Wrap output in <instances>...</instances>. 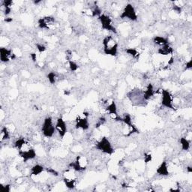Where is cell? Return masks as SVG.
Segmentation results:
<instances>
[{
	"mask_svg": "<svg viewBox=\"0 0 192 192\" xmlns=\"http://www.w3.org/2000/svg\"><path fill=\"white\" fill-rule=\"evenodd\" d=\"M42 133L46 137H52L56 131V128L53 125L51 117H47L44 120L42 125Z\"/></svg>",
	"mask_w": 192,
	"mask_h": 192,
	"instance_id": "cell-4",
	"label": "cell"
},
{
	"mask_svg": "<svg viewBox=\"0 0 192 192\" xmlns=\"http://www.w3.org/2000/svg\"><path fill=\"white\" fill-rule=\"evenodd\" d=\"M55 24V18L53 17H44L41 18L38 20V26L41 29H45V30H52L54 28Z\"/></svg>",
	"mask_w": 192,
	"mask_h": 192,
	"instance_id": "cell-9",
	"label": "cell"
},
{
	"mask_svg": "<svg viewBox=\"0 0 192 192\" xmlns=\"http://www.w3.org/2000/svg\"><path fill=\"white\" fill-rule=\"evenodd\" d=\"M44 170V167H42L40 164H36V165L34 166L31 170V174L33 176H38L40 175Z\"/></svg>",
	"mask_w": 192,
	"mask_h": 192,
	"instance_id": "cell-18",
	"label": "cell"
},
{
	"mask_svg": "<svg viewBox=\"0 0 192 192\" xmlns=\"http://www.w3.org/2000/svg\"><path fill=\"white\" fill-rule=\"evenodd\" d=\"M106 122V119L104 117H101L99 119H98V122L96 124V128H99L101 125H102L104 122Z\"/></svg>",
	"mask_w": 192,
	"mask_h": 192,
	"instance_id": "cell-24",
	"label": "cell"
},
{
	"mask_svg": "<svg viewBox=\"0 0 192 192\" xmlns=\"http://www.w3.org/2000/svg\"><path fill=\"white\" fill-rule=\"evenodd\" d=\"M11 186L10 185H5V186H2V189L4 191H11Z\"/></svg>",
	"mask_w": 192,
	"mask_h": 192,
	"instance_id": "cell-29",
	"label": "cell"
},
{
	"mask_svg": "<svg viewBox=\"0 0 192 192\" xmlns=\"http://www.w3.org/2000/svg\"><path fill=\"white\" fill-rule=\"evenodd\" d=\"M154 43L156 44H158L159 46H164L165 44H168V40L167 38H164V37L161 36H156L154 38V40H153Z\"/></svg>",
	"mask_w": 192,
	"mask_h": 192,
	"instance_id": "cell-17",
	"label": "cell"
},
{
	"mask_svg": "<svg viewBox=\"0 0 192 192\" xmlns=\"http://www.w3.org/2000/svg\"><path fill=\"white\" fill-rule=\"evenodd\" d=\"M154 96V88L151 83L149 84L146 87V90L143 93V98L145 100H149Z\"/></svg>",
	"mask_w": 192,
	"mask_h": 192,
	"instance_id": "cell-15",
	"label": "cell"
},
{
	"mask_svg": "<svg viewBox=\"0 0 192 192\" xmlns=\"http://www.w3.org/2000/svg\"><path fill=\"white\" fill-rule=\"evenodd\" d=\"M88 165V160L83 156H77L74 162H71L69 164L70 168L73 169L75 171H83L87 169Z\"/></svg>",
	"mask_w": 192,
	"mask_h": 192,
	"instance_id": "cell-3",
	"label": "cell"
},
{
	"mask_svg": "<svg viewBox=\"0 0 192 192\" xmlns=\"http://www.w3.org/2000/svg\"><path fill=\"white\" fill-rule=\"evenodd\" d=\"M0 56H1V61L2 62H8L15 58L14 54L12 53L11 50H8L5 47H2L0 49Z\"/></svg>",
	"mask_w": 192,
	"mask_h": 192,
	"instance_id": "cell-11",
	"label": "cell"
},
{
	"mask_svg": "<svg viewBox=\"0 0 192 192\" xmlns=\"http://www.w3.org/2000/svg\"><path fill=\"white\" fill-rule=\"evenodd\" d=\"M187 169H188V172H189V173H191V167H188Z\"/></svg>",
	"mask_w": 192,
	"mask_h": 192,
	"instance_id": "cell-32",
	"label": "cell"
},
{
	"mask_svg": "<svg viewBox=\"0 0 192 192\" xmlns=\"http://www.w3.org/2000/svg\"><path fill=\"white\" fill-rule=\"evenodd\" d=\"M30 56L32 57V60H33L34 62H35V60H36V54H35V53H31Z\"/></svg>",
	"mask_w": 192,
	"mask_h": 192,
	"instance_id": "cell-31",
	"label": "cell"
},
{
	"mask_svg": "<svg viewBox=\"0 0 192 192\" xmlns=\"http://www.w3.org/2000/svg\"><path fill=\"white\" fill-rule=\"evenodd\" d=\"M173 48L169 45V44H165V45L164 46H161V47H160V48L159 49V50H158V53H159V54L163 55V56L170 55L171 54V53H173Z\"/></svg>",
	"mask_w": 192,
	"mask_h": 192,
	"instance_id": "cell-14",
	"label": "cell"
},
{
	"mask_svg": "<svg viewBox=\"0 0 192 192\" xmlns=\"http://www.w3.org/2000/svg\"><path fill=\"white\" fill-rule=\"evenodd\" d=\"M18 150H19L20 156L24 159V162H27L29 160H32L36 157V153H35V150L31 148L28 143L27 142Z\"/></svg>",
	"mask_w": 192,
	"mask_h": 192,
	"instance_id": "cell-2",
	"label": "cell"
},
{
	"mask_svg": "<svg viewBox=\"0 0 192 192\" xmlns=\"http://www.w3.org/2000/svg\"><path fill=\"white\" fill-rule=\"evenodd\" d=\"M88 116L89 113L87 112H83L82 115H80L77 117L76 120H75V127L77 129L81 128L83 130H87L90 126L88 121Z\"/></svg>",
	"mask_w": 192,
	"mask_h": 192,
	"instance_id": "cell-7",
	"label": "cell"
},
{
	"mask_svg": "<svg viewBox=\"0 0 192 192\" xmlns=\"http://www.w3.org/2000/svg\"><path fill=\"white\" fill-rule=\"evenodd\" d=\"M180 143L182 146V149L185 151L189 150L190 148V141L188 140L187 138L185 137H182L180 139Z\"/></svg>",
	"mask_w": 192,
	"mask_h": 192,
	"instance_id": "cell-19",
	"label": "cell"
},
{
	"mask_svg": "<svg viewBox=\"0 0 192 192\" xmlns=\"http://www.w3.org/2000/svg\"><path fill=\"white\" fill-rule=\"evenodd\" d=\"M107 110L108 111L110 115H115L116 116V119H117V118L119 117L117 114V108H116V104L115 101H112L111 104L107 106Z\"/></svg>",
	"mask_w": 192,
	"mask_h": 192,
	"instance_id": "cell-16",
	"label": "cell"
},
{
	"mask_svg": "<svg viewBox=\"0 0 192 192\" xmlns=\"http://www.w3.org/2000/svg\"><path fill=\"white\" fill-rule=\"evenodd\" d=\"M55 128H56V130L59 133V136L61 137H64L65 135L67 133V125H66L65 122L62 119V118L60 117L56 120Z\"/></svg>",
	"mask_w": 192,
	"mask_h": 192,
	"instance_id": "cell-12",
	"label": "cell"
},
{
	"mask_svg": "<svg viewBox=\"0 0 192 192\" xmlns=\"http://www.w3.org/2000/svg\"><path fill=\"white\" fill-rule=\"evenodd\" d=\"M47 172H49V173H51V174L55 175V176H58V173H57V172H56V170H53V169H52V168L47 169Z\"/></svg>",
	"mask_w": 192,
	"mask_h": 192,
	"instance_id": "cell-28",
	"label": "cell"
},
{
	"mask_svg": "<svg viewBox=\"0 0 192 192\" xmlns=\"http://www.w3.org/2000/svg\"><path fill=\"white\" fill-rule=\"evenodd\" d=\"M145 159H144V161H145V163H148L150 162V161L152 160V156L150 154H146L145 155Z\"/></svg>",
	"mask_w": 192,
	"mask_h": 192,
	"instance_id": "cell-26",
	"label": "cell"
},
{
	"mask_svg": "<svg viewBox=\"0 0 192 192\" xmlns=\"http://www.w3.org/2000/svg\"><path fill=\"white\" fill-rule=\"evenodd\" d=\"M69 67H70V69L71 71H75L77 70L78 68L77 65L74 62H72V61L69 62Z\"/></svg>",
	"mask_w": 192,
	"mask_h": 192,
	"instance_id": "cell-23",
	"label": "cell"
},
{
	"mask_svg": "<svg viewBox=\"0 0 192 192\" xmlns=\"http://www.w3.org/2000/svg\"><path fill=\"white\" fill-rule=\"evenodd\" d=\"M47 78H48L49 81L51 84L55 83L56 82V75H55L54 72H50V73L48 74L47 75Z\"/></svg>",
	"mask_w": 192,
	"mask_h": 192,
	"instance_id": "cell-21",
	"label": "cell"
},
{
	"mask_svg": "<svg viewBox=\"0 0 192 192\" xmlns=\"http://www.w3.org/2000/svg\"><path fill=\"white\" fill-rule=\"evenodd\" d=\"M36 46H37V49H38V50L40 52V53H43V52H44L46 50L45 46L42 45V44H37Z\"/></svg>",
	"mask_w": 192,
	"mask_h": 192,
	"instance_id": "cell-25",
	"label": "cell"
},
{
	"mask_svg": "<svg viewBox=\"0 0 192 192\" xmlns=\"http://www.w3.org/2000/svg\"><path fill=\"white\" fill-rule=\"evenodd\" d=\"M126 52L128 53L129 55H131V56H133V57H137V56H139V53H137V51L135 49H132V48L127 49Z\"/></svg>",
	"mask_w": 192,
	"mask_h": 192,
	"instance_id": "cell-22",
	"label": "cell"
},
{
	"mask_svg": "<svg viewBox=\"0 0 192 192\" xmlns=\"http://www.w3.org/2000/svg\"><path fill=\"white\" fill-rule=\"evenodd\" d=\"M97 150H100L103 153L107 155H112L113 153V149L111 143L107 137H103L96 145Z\"/></svg>",
	"mask_w": 192,
	"mask_h": 192,
	"instance_id": "cell-5",
	"label": "cell"
},
{
	"mask_svg": "<svg viewBox=\"0 0 192 192\" xmlns=\"http://www.w3.org/2000/svg\"><path fill=\"white\" fill-rule=\"evenodd\" d=\"M104 53L109 56H116L118 51V43L112 35L106 36L103 40Z\"/></svg>",
	"mask_w": 192,
	"mask_h": 192,
	"instance_id": "cell-1",
	"label": "cell"
},
{
	"mask_svg": "<svg viewBox=\"0 0 192 192\" xmlns=\"http://www.w3.org/2000/svg\"><path fill=\"white\" fill-rule=\"evenodd\" d=\"M120 17L122 19H127L131 20H137V15L136 11H135L133 5L131 4H128L124 8L123 11H122V14H121Z\"/></svg>",
	"mask_w": 192,
	"mask_h": 192,
	"instance_id": "cell-8",
	"label": "cell"
},
{
	"mask_svg": "<svg viewBox=\"0 0 192 192\" xmlns=\"http://www.w3.org/2000/svg\"><path fill=\"white\" fill-rule=\"evenodd\" d=\"M173 9H174V10L176 11L177 13H181V11H182V8H181L180 6L176 5H173Z\"/></svg>",
	"mask_w": 192,
	"mask_h": 192,
	"instance_id": "cell-27",
	"label": "cell"
},
{
	"mask_svg": "<svg viewBox=\"0 0 192 192\" xmlns=\"http://www.w3.org/2000/svg\"><path fill=\"white\" fill-rule=\"evenodd\" d=\"M98 19L101 22L103 30L112 32L113 33H116V30L114 26L113 25V21H112L110 17L106 14H101V16L98 17Z\"/></svg>",
	"mask_w": 192,
	"mask_h": 192,
	"instance_id": "cell-6",
	"label": "cell"
},
{
	"mask_svg": "<svg viewBox=\"0 0 192 192\" xmlns=\"http://www.w3.org/2000/svg\"><path fill=\"white\" fill-rule=\"evenodd\" d=\"M191 66H192V62H191V60H190L189 62H187L186 63V69L191 68Z\"/></svg>",
	"mask_w": 192,
	"mask_h": 192,
	"instance_id": "cell-30",
	"label": "cell"
},
{
	"mask_svg": "<svg viewBox=\"0 0 192 192\" xmlns=\"http://www.w3.org/2000/svg\"><path fill=\"white\" fill-rule=\"evenodd\" d=\"M9 137H10V134H9V131L8 130V128L6 126L4 127L1 131V141L8 140Z\"/></svg>",
	"mask_w": 192,
	"mask_h": 192,
	"instance_id": "cell-20",
	"label": "cell"
},
{
	"mask_svg": "<svg viewBox=\"0 0 192 192\" xmlns=\"http://www.w3.org/2000/svg\"><path fill=\"white\" fill-rule=\"evenodd\" d=\"M162 98H161V104L167 108L174 109L173 106V98L171 94L167 90H162Z\"/></svg>",
	"mask_w": 192,
	"mask_h": 192,
	"instance_id": "cell-10",
	"label": "cell"
},
{
	"mask_svg": "<svg viewBox=\"0 0 192 192\" xmlns=\"http://www.w3.org/2000/svg\"><path fill=\"white\" fill-rule=\"evenodd\" d=\"M157 173L161 176H168L169 175V170L168 167H167V164L166 161H163L159 167V168L156 170Z\"/></svg>",
	"mask_w": 192,
	"mask_h": 192,
	"instance_id": "cell-13",
	"label": "cell"
}]
</instances>
